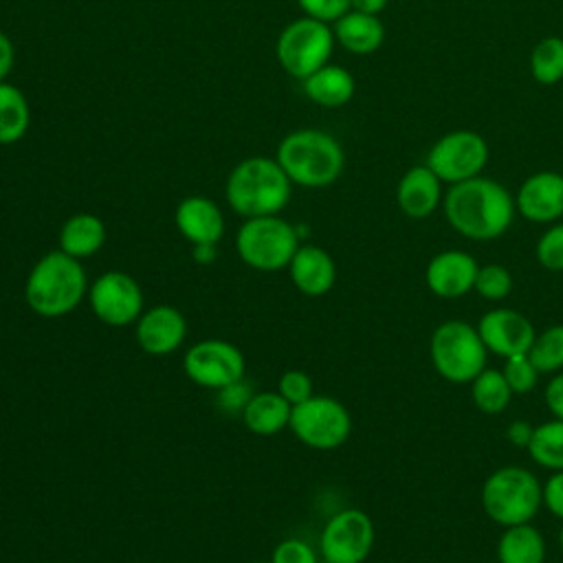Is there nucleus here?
I'll return each mask as SVG.
<instances>
[{
	"mask_svg": "<svg viewBox=\"0 0 563 563\" xmlns=\"http://www.w3.org/2000/svg\"><path fill=\"white\" fill-rule=\"evenodd\" d=\"M442 209L453 231L475 242L504 235L517 213L515 196L482 174L451 185L442 198Z\"/></svg>",
	"mask_w": 563,
	"mask_h": 563,
	"instance_id": "1",
	"label": "nucleus"
},
{
	"mask_svg": "<svg viewBox=\"0 0 563 563\" xmlns=\"http://www.w3.org/2000/svg\"><path fill=\"white\" fill-rule=\"evenodd\" d=\"M88 295V279L81 262L62 249L42 255L24 284L26 306L46 319L73 312Z\"/></svg>",
	"mask_w": 563,
	"mask_h": 563,
	"instance_id": "2",
	"label": "nucleus"
},
{
	"mask_svg": "<svg viewBox=\"0 0 563 563\" xmlns=\"http://www.w3.org/2000/svg\"><path fill=\"white\" fill-rule=\"evenodd\" d=\"M277 163L292 185L321 189L339 180L345 167L341 143L323 130L301 128L286 134L277 145Z\"/></svg>",
	"mask_w": 563,
	"mask_h": 563,
	"instance_id": "3",
	"label": "nucleus"
},
{
	"mask_svg": "<svg viewBox=\"0 0 563 563\" xmlns=\"http://www.w3.org/2000/svg\"><path fill=\"white\" fill-rule=\"evenodd\" d=\"M292 183L268 156H249L240 161L227 178V202L242 218L279 216L290 200Z\"/></svg>",
	"mask_w": 563,
	"mask_h": 563,
	"instance_id": "4",
	"label": "nucleus"
},
{
	"mask_svg": "<svg viewBox=\"0 0 563 563\" xmlns=\"http://www.w3.org/2000/svg\"><path fill=\"white\" fill-rule=\"evenodd\" d=\"M482 506L504 528L528 523L543 506V484L523 466H499L484 479Z\"/></svg>",
	"mask_w": 563,
	"mask_h": 563,
	"instance_id": "5",
	"label": "nucleus"
},
{
	"mask_svg": "<svg viewBox=\"0 0 563 563\" xmlns=\"http://www.w3.org/2000/svg\"><path fill=\"white\" fill-rule=\"evenodd\" d=\"M429 354L442 378L464 385L486 367L488 350L475 325L462 319H449L433 330Z\"/></svg>",
	"mask_w": 563,
	"mask_h": 563,
	"instance_id": "6",
	"label": "nucleus"
},
{
	"mask_svg": "<svg viewBox=\"0 0 563 563\" xmlns=\"http://www.w3.org/2000/svg\"><path fill=\"white\" fill-rule=\"evenodd\" d=\"M297 249V229L279 216L246 218L235 235V251L240 260L264 273L288 268Z\"/></svg>",
	"mask_w": 563,
	"mask_h": 563,
	"instance_id": "7",
	"label": "nucleus"
},
{
	"mask_svg": "<svg viewBox=\"0 0 563 563\" xmlns=\"http://www.w3.org/2000/svg\"><path fill=\"white\" fill-rule=\"evenodd\" d=\"M334 44L336 40L330 24L303 15L282 29L275 42V55L290 77L303 81L330 62Z\"/></svg>",
	"mask_w": 563,
	"mask_h": 563,
	"instance_id": "8",
	"label": "nucleus"
},
{
	"mask_svg": "<svg viewBox=\"0 0 563 563\" xmlns=\"http://www.w3.org/2000/svg\"><path fill=\"white\" fill-rule=\"evenodd\" d=\"M288 429L310 449L330 451L341 446L352 433L350 411L332 396H310L290 411Z\"/></svg>",
	"mask_w": 563,
	"mask_h": 563,
	"instance_id": "9",
	"label": "nucleus"
},
{
	"mask_svg": "<svg viewBox=\"0 0 563 563\" xmlns=\"http://www.w3.org/2000/svg\"><path fill=\"white\" fill-rule=\"evenodd\" d=\"M427 167L449 185L475 178L488 163V143L475 130H451L427 152Z\"/></svg>",
	"mask_w": 563,
	"mask_h": 563,
	"instance_id": "10",
	"label": "nucleus"
},
{
	"mask_svg": "<svg viewBox=\"0 0 563 563\" xmlns=\"http://www.w3.org/2000/svg\"><path fill=\"white\" fill-rule=\"evenodd\" d=\"M372 548L374 523L358 508H345L332 515L319 537V552L328 563H363Z\"/></svg>",
	"mask_w": 563,
	"mask_h": 563,
	"instance_id": "11",
	"label": "nucleus"
},
{
	"mask_svg": "<svg viewBox=\"0 0 563 563\" xmlns=\"http://www.w3.org/2000/svg\"><path fill=\"white\" fill-rule=\"evenodd\" d=\"M183 369L191 383L205 389H222L244 378V354L229 341L205 339L185 352Z\"/></svg>",
	"mask_w": 563,
	"mask_h": 563,
	"instance_id": "12",
	"label": "nucleus"
},
{
	"mask_svg": "<svg viewBox=\"0 0 563 563\" xmlns=\"http://www.w3.org/2000/svg\"><path fill=\"white\" fill-rule=\"evenodd\" d=\"M88 301L95 317L108 325L123 328L143 312V290L123 271H106L88 286Z\"/></svg>",
	"mask_w": 563,
	"mask_h": 563,
	"instance_id": "13",
	"label": "nucleus"
},
{
	"mask_svg": "<svg viewBox=\"0 0 563 563\" xmlns=\"http://www.w3.org/2000/svg\"><path fill=\"white\" fill-rule=\"evenodd\" d=\"M475 328L486 350L501 358L526 354L537 336L532 321L512 308H493L484 312Z\"/></svg>",
	"mask_w": 563,
	"mask_h": 563,
	"instance_id": "14",
	"label": "nucleus"
},
{
	"mask_svg": "<svg viewBox=\"0 0 563 563\" xmlns=\"http://www.w3.org/2000/svg\"><path fill=\"white\" fill-rule=\"evenodd\" d=\"M517 213L534 224H552L563 218V174L541 169L530 174L515 194Z\"/></svg>",
	"mask_w": 563,
	"mask_h": 563,
	"instance_id": "15",
	"label": "nucleus"
},
{
	"mask_svg": "<svg viewBox=\"0 0 563 563\" xmlns=\"http://www.w3.org/2000/svg\"><path fill=\"white\" fill-rule=\"evenodd\" d=\"M477 271L479 264L471 253L449 249L429 260L424 282L433 295L442 299H457L475 288Z\"/></svg>",
	"mask_w": 563,
	"mask_h": 563,
	"instance_id": "16",
	"label": "nucleus"
},
{
	"mask_svg": "<svg viewBox=\"0 0 563 563\" xmlns=\"http://www.w3.org/2000/svg\"><path fill=\"white\" fill-rule=\"evenodd\" d=\"M187 336L185 314L167 303L152 306L136 319V343L152 356L176 352Z\"/></svg>",
	"mask_w": 563,
	"mask_h": 563,
	"instance_id": "17",
	"label": "nucleus"
},
{
	"mask_svg": "<svg viewBox=\"0 0 563 563\" xmlns=\"http://www.w3.org/2000/svg\"><path fill=\"white\" fill-rule=\"evenodd\" d=\"M442 185L444 183L427 167V163L413 165L396 185V205L411 220L429 218L442 205Z\"/></svg>",
	"mask_w": 563,
	"mask_h": 563,
	"instance_id": "18",
	"label": "nucleus"
},
{
	"mask_svg": "<svg viewBox=\"0 0 563 563\" xmlns=\"http://www.w3.org/2000/svg\"><path fill=\"white\" fill-rule=\"evenodd\" d=\"M174 222L178 233L196 244H218L224 233V216L207 196H187L178 202Z\"/></svg>",
	"mask_w": 563,
	"mask_h": 563,
	"instance_id": "19",
	"label": "nucleus"
},
{
	"mask_svg": "<svg viewBox=\"0 0 563 563\" xmlns=\"http://www.w3.org/2000/svg\"><path fill=\"white\" fill-rule=\"evenodd\" d=\"M288 275L299 292L308 297H321L336 282V264L325 249L317 244H303L295 251L288 264Z\"/></svg>",
	"mask_w": 563,
	"mask_h": 563,
	"instance_id": "20",
	"label": "nucleus"
},
{
	"mask_svg": "<svg viewBox=\"0 0 563 563\" xmlns=\"http://www.w3.org/2000/svg\"><path fill=\"white\" fill-rule=\"evenodd\" d=\"M332 33L339 46L352 55H372L385 42V24L378 15L350 9L334 24Z\"/></svg>",
	"mask_w": 563,
	"mask_h": 563,
	"instance_id": "21",
	"label": "nucleus"
},
{
	"mask_svg": "<svg viewBox=\"0 0 563 563\" xmlns=\"http://www.w3.org/2000/svg\"><path fill=\"white\" fill-rule=\"evenodd\" d=\"M303 92L306 97L321 106V108H341L347 101H352L356 81L352 73L339 64H325L312 75H308L303 81Z\"/></svg>",
	"mask_w": 563,
	"mask_h": 563,
	"instance_id": "22",
	"label": "nucleus"
},
{
	"mask_svg": "<svg viewBox=\"0 0 563 563\" xmlns=\"http://www.w3.org/2000/svg\"><path fill=\"white\" fill-rule=\"evenodd\" d=\"M292 405L279 391H257L242 411L244 427L255 435H275L290 422Z\"/></svg>",
	"mask_w": 563,
	"mask_h": 563,
	"instance_id": "23",
	"label": "nucleus"
},
{
	"mask_svg": "<svg viewBox=\"0 0 563 563\" xmlns=\"http://www.w3.org/2000/svg\"><path fill=\"white\" fill-rule=\"evenodd\" d=\"M106 242V224L95 213H75L59 229V249L70 257L95 255Z\"/></svg>",
	"mask_w": 563,
	"mask_h": 563,
	"instance_id": "24",
	"label": "nucleus"
},
{
	"mask_svg": "<svg viewBox=\"0 0 563 563\" xmlns=\"http://www.w3.org/2000/svg\"><path fill=\"white\" fill-rule=\"evenodd\" d=\"M499 563H543L545 539L530 521L508 526L497 543Z\"/></svg>",
	"mask_w": 563,
	"mask_h": 563,
	"instance_id": "25",
	"label": "nucleus"
},
{
	"mask_svg": "<svg viewBox=\"0 0 563 563\" xmlns=\"http://www.w3.org/2000/svg\"><path fill=\"white\" fill-rule=\"evenodd\" d=\"M31 123V108L20 88L0 81V145L18 143Z\"/></svg>",
	"mask_w": 563,
	"mask_h": 563,
	"instance_id": "26",
	"label": "nucleus"
},
{
	"mask_svg": "<svg viewBox=\"0 0 563 563\" xmlns=\"http://www.w3.org/2000/svg\"><path fill=\"white\" fill-rule=\"evenodd\" d=\"M471 396L475 407L482 413H501L512 398V389L504 374L499 369L484 367L473 380H471Z\"/></svg>",
	"mask_w": 563,
	"mask_h": 563,
	"instance_id": "27",
	"label": "nucleus"
},
{
	"mask_svg": "<svg viewBox=\"0 0 563 563\" xmlns=\"http://www.w3.org/2000/svg\"><path fill=\"white\" fill-rule=\"evenodd\" d=\"M530 75L541 86H554L563 79V37L545 35L530 51Z\"/></svg>",
	"mask_w": 563,
	"mask_h": 563,
	"instance_id": "28",
	"label": "nucleus"
},
{
	"mask_svg": "<svg viewBox=\"0 0 563 563\" xmlns=\"http://www.w3.org/2000/svg\"><path fill=\"white\" fill-rule=\"evenodd\" d=\"M528 453L548 471H563V420L554 418L534 427Z\"/></svg>",
	"mask_w": 563,
	"mask_h": 563,
	"instance_id": "29",
	"label": "nucleus"
},
{
	"mask_svg": "<svg viewBox=\"0 0 563 563\" xmlns=\"http://www.w3.org/2000/svg\"><path fill=\"white\" fill-rule=\"evenodd\" d=\"M530 361L541 374H554L563 369V323L545 328L534 336L530 350Z\"/></svg>",
	"mask_w": 563,
	"mask_h": 563,
	"instance_id": "30",
	"label": "nucleus"
},
{
	"mask_svg": "<svg viewBox=\"0 0 563 563\" xmlns=\"http://www.w3.org/2000/svg\"><path fill=\"white\" fill-rule=\"evenodd\" d=\"M479 297L488 299V301H499L506 299L512 290V275L506 266L501 264H486L479 266L477 277H475V288H473Z\"/></svg>",
	"mask_w": 563,
	"mask_h": 563,
	"instance_id": "31",
	"label": "nucleus"
},
{
	"mask_svg": "<svg viewBox=\"0 0 563 563\" xmlns=\"http://www.w3.org/2000/svg\"><path fill=\"white\" fill-rule=\"evenodd\" d=\"M537 262L552 273L563 271V222H552L534 246Z\"/></svg>",
	"mask_w": 563,
	"mask_h": 563,
	"instance_id": "32",
	"label": "nucleus"
},
{
	"mask_svg": "<svg viewBox=\"0 0 563 563\" xmlns=\"http://www.w3.org/2000/svg\"><path fill=\"white\" fill-rule=\"evenodd\" d=\"M504 378L508 380L512 394H528L534 389V385L539 383V369L534 367V363L530 361L528 352L526 354H515L508 356L504 361V369H501Z\"/></svg>",
	"mask_w": 563,
	"mask_h": 563,
	"instance_id": "33",
	"label": "nucleus"
},
{
	"mask_svg": "<svg viewBox=\"0 0 563 563\" xmlns=\"http://www.w3.org/2000/svg\"><path fill=\"white\" fill-rule=\"evenodd\" d=\"M277 391L295 407V405H299V402H303L312 396V380L301 369H288L279 376Z\"/></svg>",
	"mask_w": 563,
	"mask_h": 563,
	"instance_id": "34",
	"label": "nucleus"
},
{
	"mask_svg": "<svg viewBox=\"0 0 563 563\" xmlns=\"http://www.w3.org/2000/svg\"><path fill=\"white\" fill-rule=\"evenodd\" d=\"M303 15L334 24L343 13L350 11V0H297Z\"/></svg>",
	"mask_w": 563,
	"mask_h": 563,
	"instance_id": "35",
	"label": "nucleus"
},
{
	"mask_svg": "<svg viewBox=\"0 0 563 563\" xmlns=\"http://www.w3.org/2000/svg\"><path fill=\"white\" fill-rule=\"evenodd\" d=\"M271 563H319L317 552L301 539H284L273 550Z\"/></svg>",
	"mask_w": 563,
	"mask_h": 563,
	"instance_id": "36",
	"label": "nucleus"
},
{
	"mask_svg": "<svg viewBox=\"0 0 563 563\" xmlns=\"http://www.w3.org/2000/svg\"><path fill=\"white\" fill-rule=\"evenodd\" d=\"M220 391V396H218V405L222 407V409H227V411H244V407H246V402L251 400V396H253V391L249 389V385L244 383V378L242 380H238V383H233V385H227V387H222V389H218Z\"/></svg>",
	"mask_w": 563,
	"mask_h": 563,
	"instance_id": "37",
	"label": "nucleus"
},
{
	"mask_svg": "<svg viewBox=\"0 0 563 563\" xmlns=\"http://www.w3.org/2000/svg\"><path fill=\"white\" fill-rule=\"evenodd\" d=\"M543 506L559 519H563V471H552L543 484Z\"/></svg>",
	"mask_w": 563,
	"mask_h": 563,
	"instance_id": "38",
	"label": "nucleus"
},
{
	"mask_svg": "<svg viewBox=\"0 0 563 563\" xmlns=\"http://www.w3.org/2000/svg\"><path fill=\"white\" fill-rule=\"evenodd\" d=\"M545 405L554 418L563 420V372H556L545 385Z\"/></svg>",
	"mask_w": 563,
	"mask_h": 563,
	"instance_id": "39",
	"label": "nucleus"
},
{
	"mask_svg": "<svg viewBox=\"0 0 563 563\" xmlns=\"http://www.w3.org/2000/svg\"><path fill=\"white\" fill-rule=\"evenodd\" d=\"M532 431H534V427H532L530 422H526V420H515V422H510L508 429H506V440H508L510 444H515V446L528 449L530 438H532Z\"/></svg>",
	"mask_w": 563,
	"mask_h": 563,
	"instance_id": "40",
	"label": "nucleus"
},
{
	"mask_svg": "<svg viewBox=\"0 0 563 563\" xmlns=\"http://www.w3.org/2000/svg\"><path fill=\"white\" fill-rule=\"evenodd\" d=\"M13 62H15L13 42L9 40V35L4 31H0V81L7 79V75L13 68Z\"/></svg>",
	"mask_w": 563,
	"mask_h": 563,
	"instance_id": "41",
	"label": "nucleus"
},
{
	"mask_svg": "<svg viewBox=\"0 0 563 563\" xmlns=\"http://www.w3.org/2000/svg\"><path fill=\"white\" fill-rule=\"evenodd\" d=\"M389 0H350V9L361 11V13H372V15H380L385 11Z\"/></svg>",
	"mask_w": 563,
	"mask_h": 563,
	"instance_id": "42",
	"label": "nucleus"
},
{
	"mask_svg": "<svg viewBox=\"0 0 563 563\" xmlns=\"http://www.w3.org/2000/svg\"><path fill=\"white\" fill-rule=\"evenodd\" d=\"M194 257L200 264H209L216 260V244H196L194 246Z\"/></svg>",
	"mask_w": 563,
	"mask_h": 563,
	"instance_id": "43",
	"label": "nucleus"
},
{
	"mask_svg": "<svg viewBox=\"0 0 563 563\" xmlns=\"http://www.w3.org/2000/svg\"><path fill=\"white\" fill-rule=\"evenodd\" d=\"M559 543H561V548H563V526H561V530H559Z\"/></svg>",
	"mask_w": 563,
	"mask_h": 563,
	"instance_id": "44",
	"label": "nucleus"
},
{
	"mask_svg": "<svg viewBox=\"0 0 563 563\" xmlns=\"http://www.w3.org/2000/svg\"><path fill=\"white\" fill-rule=\"evenodd\" d=\"M319 563H328V561H319Z\"/></svg>",
	"mask_w": 563,
	"mask_h": 563,
	"instance_id": "45",
	"label": "nucleus"
}]
</instances>
